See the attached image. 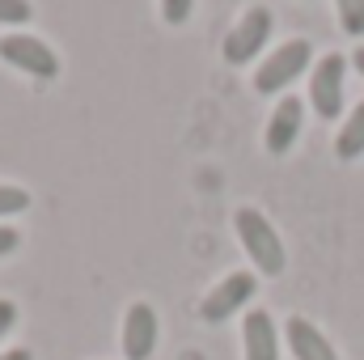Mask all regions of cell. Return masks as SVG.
I'll use <instances>...</instances> for the list:
<instances>
[{
  "label": "cell",
  "mask_w": 364,
  "mask_h": 360,
  "mask_svg": "<svg viewBox=\"0 0 364 360\" xmlns=\"http://www.w3.org/2000/svg\"><path fill=\"white\" fill-rule=\"evenodd\" d=\"M30 13V0H0V26H26Z\"/></svg>",
  "instance_id": "4fadbf2b"
},
{
  "label": "cell",
  "mask_w": 364,
  "mask_h": 360,
  "mask_svg": "<svg viewBox=\"0 0 364 360\" xmlns=\"http://www.w3.org/2000/svg\"><path fill=\"white\" fill-rule=\"evenodd\" d=\"M343 81H348V60L339 51L322 55L309 73V102L318 110V119H339L343 115Z\"/></svg>",
  "instance_id": "7a4b0ae2"
},
{
  "label": "cell",
  "mask_w": 364,
  "mask_h": 360,
  "mask_svg": "<svg viewBox=\"0 0 364 360\" xmlns=\"http://www.w3.org/2000/svg\"><path fill=\"white\" fill-rule=\"evenodd\" d=\"M343 34H364V0H335Z\"/></svg>",
  "instance_id": "7c38bea8"
},
{
  "label": "cell",
  "mask_w": 364,
  "mask_h": 360,
  "mask_svg": "<svg viewBox=\"0 0 364 360\" xmlns=\"http://www.w3.org/2000/svg\"><path fill=\"white\" fill-rule=\"evenodd\" d=\"M301 123H305V106H301V97H284V102L272 110V123H267V153L284 157V153L296 144Z\"/></svg>",
  "instance_id": "ba28073f"
},
{
  "label": "cell",
  "mask_w": 364,
  "mask_h": 360,
  "mask_svg": "<svg viewBox=\"0 0 364 360\" xmlns=\"http://www.w3.org/2000/svg\"><path fill=\"white\" fill-rule=\"evenodd\" d=\"M309 60H314V47H309L305 38H292V43L275 47L272 55H267V64L255 73V90L259 93H279L284 85H292V81L309 68Z\"/></svg>",
  "instance_id": "3957f363"
},
{
  "label": "cell",
  "mask_w": 364,
  "mask_h": 360,
  "mask_svg": "<svg viewBox=\"0 0 364 360\" xmlns=\"http://www.w3.org/2000/svg\"><path fill=\"white\" fill-rule=\"evenodd\" d=\"M233 225H237V238H242L250 263L263 271V275H279L284 263H288V255H284V242H279V233H275L272 221H267L263 212H255V208H242V212L233 216Z\"/></svg>",
  "instance_id": "6da1fadb"
},
{
  "label": "cell",
  "mask_w": 364,
  "mask_h": 360,
  "mask_svg": "<svg viewBox=\"0 0 364 360\" xmlns=\"http://www.w3.org/2000/svg\"><path fill=\"white\" fill-rule=\"evenodd\" d=\"M13 322H17V305H13V301H4V297H0V339H4V335H9V331H13Z\"/></svg>",
  "instance_id": "2e32d148"
},
{
  "label": "cell",
  "mask_w": 364,
  "mask_h": 360,
  "mask_svg": "<svg viewBox=\"0 0 364 360\" xmlns=\"http://www.w3.org/2000/svg\"><path fill=\"white\" fill-rule=\"evenodd\" d=\"M0 60H9L13 68L30 73V77H38V81H51V77L60 73L55 51H51L43 38H34V34H4V38H0Z\"/></svg>",
  "instance_id": "5b68a950"
},
{
  "label": "cell",
  "mask_w": 364,
  "mask_h": 360,
  "mask_svg": "<svg viewBox=\"0 0 364 360\" xmlns=\"http://www.w3.org/2000/svg\"><path fill=\"white\" fill-rule=\"evenodd\" d=\"M242 339H246V360H279V335H275V322L267 309L246 314Z\"/></svg>",
  "instance_id": "30bf717a"
},
{
  "label": "cell",
  "mask_w": 364,
  "mask_h": 360,
  "mask_svg": "<svg viewBox=\"0 0 364 360\" xmlns=\"http://www.w3.org/2000/svg\"><path fill=\"white\" fill-rule=\"evenodd\" d=\"M335 157H339V162H356V157H364V102L352 106L348 123L339 127V136H335Z\"/></svg>",
  "instance_id": "8fae6325"
},
{
  "label": "cell",
  "mask_w": 364,
  "mask_h": 360,
  "mask_svg": "<svg viewBox=\"0 0 364 360\" xmlns=\"http://www.w3.org/2000/svg\"><path fill=\"white\" fill-rule=\"evenodd\" d=\"M30 208V195L21 186H0V216H13V212H26Z\"/></svg>",
  "instance_id": "5bb4252c"
},
{
  "label": "cell",
  "mask_w": 364,
  "mask_h": 360,
  "mask_svg": "<svg viewBox=\"0 0 364 360\" xmlns=\"http://www.w3.org/2000/svg\"><path fill=\"white\" fill-rule=\"evenodd\" d=\"M352 64L360 68V77H364V47H356V51H352Z\"/></svg>",
  "instance_id": "d6986e66"
},
{
  "label": "cell",
  "mask_w": 364,
  "mask_h": 360,
  "mask_svg": "<svg viewBox=\"0 0 364 360\" xmlns=\"http://www.w3.org/2000/svg\"><path fill=\"white\" fill-rule=\"evenodd\" d=\"M157 348V314L153 305L136 301L123 318V356L127 360H149Z\"/></svg>",
  "instance_id": "52a82bcc"
},
{
  "label": "cell",
  "mask_w": 364,
  "mask_h": 360,
  "mask_svg": "<svg viewBox=\"0 0 364 360\" xmlns=\"http://www.w3.org/2000/svg\"><path fill=\"white\" fill-rule=\"evenodd\" d=\"M0 360H34V356H30L26 348H13V352H4V356H0Z\"/></svg>",
  "instance_id": "ac0fdd59"
},
{
  "label": "cell",
  "mask_w": 364,
  "mask_h": 360,
  "mask_svg": "<svg viewBox=\"0 0 364 360\" xmlns=\"http://www.w3.org/2000/svg\"><path fill=\"white\" fill-rule=\"evenodd\" d=\"M13 250H17V229H4V225H0V259L13 255Z\"/></svg>",
  "instance_id": "e0dca14e"
},
{
  "label": "cell",
  "mask_w": 364,
  "mask_h": 360,
  "mask_svg": "<svg viewBox=\"0 0 364 360\" xmlns=\"http://www.w3.org/2000/svg\"><path fill=\"white\" fill-rule=\"evenodd\" d=\"M255 288H259V280H255L250 271H233V275H225V280L203 297V305H199L203 322H225V318H233V314L255 297Z\"/></svg>",
  "instance_id": "8992f818"
},
{
  "label": "cell",
  "mask_w": 364,
  "mask_h": 360,
  "mask_svg": "<svg viewBox=\"0 0 364 360\" xmlns=\"http://www.w3.org/2000/svg\"><path fill=\"white\" fill-rule=\"evenodd\" d=\"M191 9H195V0H161V17H166L170 26H182V21L191 17Z\"/></svg>",
  "instance_id": "9a60e30c"
},
{
  "label": "cell",
  "mask_w": 364,
  "mask_h": 360,
  "mask_svg": "<svg viewBox=\"0 0 364 360\" xmlns=\"http://www.w3.org/2000/svg\"><path fill=\"white\" fill-rule=\"evenodd\" d=\"M284 339H288V348H292L296 360H339L335 348H331V339L309 318H288L284 322Z\"/></svg>",
  "instance_id": "9c48e42d"
},
{
  "label": "cell",
  "mask_w": 364,
  "mask_h": 360,
  "mask_svg": "<svg viewBox=\"0 0 364 360\" xmlns=\"http://www.w3.org/2000/svg\"><path fill=\"white\" fill-rule=\"evenodd\" d=\"M267 34H272V9H250L229 34H225V60L233 64V68H242V64H250L263 47H267Z\"/></svg>",
  "instance_id": "277c9868"
}]
</instances>
